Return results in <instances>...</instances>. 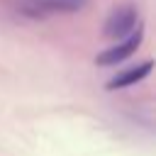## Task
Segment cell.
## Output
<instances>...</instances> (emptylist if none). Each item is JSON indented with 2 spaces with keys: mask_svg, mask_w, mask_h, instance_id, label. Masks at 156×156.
Instances as JSON below:
<instances>
[{
  "mask_svg": "<svg viewBox=\"0 0 156 156\" xmlns=\"http://www.w3.org/2000/svg\"><path fill=\"white\" fill-rule=\"evenodd\" d=\"M139 27V12L134 5H119L110 12L105 20V37L110 39H124Z\"/></svg>",
  "mask_w": 156,
  "mask_h": 156,
  "instance_id": "obj_1",
  "label": "cell"
},
{
  "mask_svg": "<svg viewBox=\"0 0 156 156\" xmlns=\"http://www.w3.org/2000/svg\"><path fill=\"white\" fill-rule=\"evenodd\" d=\"M141 39H144V32H141V24L129 34V37H124V39H119L117 44H112L110 49H105V51H100L98 54V66H117V63H122L124 58H129L136 49H139V44H141Z\"/></svg>",
  "mask_w": 156,
  "mask_h": 156,
  "instance_id": "obj_2",
  "label": "cell"
},
{
  "mask_svg": "<svg viewBox=\"0 0 156 156\" xmlns=\"http://www.w3.org/2000/svg\"><path fill=\"white\" fill-rule=\"evenodd\" d=\"M151 68H154V61H151V58H146V61H141V63H136V66H132V68H124L122 73H117V76L107 83V90L132 88V85L141 83V80L151 73Z\"/></svg>",
  "mask_w": 156,
  "mask_h": 156,
  "instance_id": "obj_3",
  "label": "cell"
}]
</instances>
